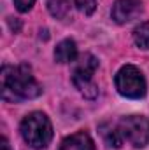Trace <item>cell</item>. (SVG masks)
Listing matches in <instances>:
<instances>
[{
    "label": "cell",
    "instance_id": "8fae6325",
    "mask_svg": "<svg viewBox=\"0 0 149 150\" xmlns=\"http://www.w3.org/2000/svg\"><path fill=\"white\" fill-rule=\"evenodd\" d=\"M133 42L140 49H149V23H140L133 30Z\"/></svg>",
    "mask_w": 149,
    "mask_h": 150
},
{
    "label": "cell",
    "instance_id": "7a4b0ae2",
    "mask_svg": "<svg viewBox=\"0 0 149 150\" xmlns=\"http://www.w3.org/2000/svg\"><path fill=\"white\" fill-rule=\"evenodd\" d=\"M23 140L32 149H46L53 140V126L46 113L32 112L28 113L19 126Z\"/></svg>",
    "mask_w": 149,
    "mask_h": 150
},
{
    "label": "cell",
    "instance_id": "5bb4252c",
    "mask_svg": "<svg viewBox=\"0 0 149 150\" xmlns=\"http://www.w3.org/2000/svg\"><path fill=\"white\" fill-rule=\"evenodd\" d=\"M0 150H12V149H11V145H9V142H7V138H5V136H2V138H0Z\"/></svg>",
    "mask_w": 149,
    "mask_h": 150
},
{
    "label": "cell",
    "instance_id": "30bf717a",
    "mask_svg": "<svg viewBox=\"0 0 149 150\" xmlns=\"http://www.w3.org/2000/svg\"><path fill=\"white\" fill-rule=\"evenodd\" d=\"M70 5H74L72 0H47V9L51 16H54L56 19L67 18L70 12Z\"/></svg>",
    "mask_w": 149,
    "mask_h": 150
},
{
    "label": "cell",
    "instance_id": "ba28073f",
    "mask_svg": "<svg viewBox=\"0 0 149 150\" xmlns=\"http://www.w3.org/2000/svg\"><path fill=\"white\" fill-rule=\"evenodd\" d=\"M77 58V45L72 38H65L54 47V59L58 63H74Z\"/></svg>",
    "mask_w": 149,
    "mask_h": 150
},
{
    "label": "cell",
    "instance_id": "6da1fadb",
    "mask_svg": "<svg viewBox=\"0 0 149 150\" xmlns=\"http://www.w3.org/2000/svg\"><path fill=\"white\" fill-rule=\"evenodd\" d=\"M2 80V98L11 103H18L23 100H34L42 94V86L32 74L28 65H5L0 74Z\"/></svg>",
    "mask_w": 149,
    "mask_h": 150
},
{
    "label": "cell",
    "instance_id": "5b68a950",
    "mask_svg": "<svg viewBox=\"0 0 149 150\" xmlns=\"http://www.w3.org/2000/svg\"><path fill=\"white\" fill-rule=\"evenodd\" d=\"M123 140L135 149H142L149 143V119L142 115H128L117 122Z\"/></svg>",
    "mask_w": 149,
    "mask_h": 150
},
{
    "label": "cell",
    "instance_id": "8992f818",
    "mask_svg": "<svg viewBox=\"0 0 149 150\" xmlns=\"http://www.w3.org/2000/svg\"><path fill=\"white\" fill-rule=\"evenodd\" d=\"M142 9H144L142 0H116L112 5L111 16L114 23L125 25V23H130L135 18H139Z\"/></svg>",
    "mask_w": 149,
    "mask_h": 150
},
{
    "label": "cell",
    "instance_id": "3957f363",
    "mask_svg": "<svg viewBox=\"0 0 149 150\" xmlns=\"http://www.w3.org/2000/svg\"><path fill=\"white\" fill-rule=\"evenodd\" d=\"M74 70H72V82L79 89V93L88 98V100H95L98 96V86L93 82V75L98 68V59L90 54L84 52L81 54L74 61Z\"/></svg>",
    "mask_w": 149,
    "mask_h": 150
},
{
    "label": "cell",
    "instance_id": "277c9868",
    "mask_svg": "<svg viewBox=\"0 0 149 150\" xmlns=\"http://www.w3.org/2000/svg\"><path fill=\"white\" fill-rule=\"evenodd\" d=\"M114 84H116L117 93L125 98H130V100H140L146 96V91H148V84H146L144 75L133 65L121 67L114 77Z\"/></svg>",
    "mask_w": 149,
    "mask_h": 150
},
{
    "label": "cell",
    "instance_id": "52a82bcc",
    "mask_svg": "<svg viewBox=\"0 0 149 150\" xmlns=\"http://www.w3.org/2000/svg\"><path fill=\"white\" fill-rule=\"evenodd\" d=\"M60 150H95V143L88 133L77 131L62 142Z\"/></svg>",
    "mask_w": 149,
    "mask_h": 150
},
{
    "label": "cell",
    "instance_id": "4fadbf2b",
    "mask_svg": "<svg viewBox=\"0 0 149 150\" xmlns=\"http://www.w3.org/2000/svg\"><path fill=\"white\" fill-rule=\"evenodd\" d=\"M35 0H14V5L19 12H28L32 7H34Z\"/></svg>",
    "mask_w": 149,
    "mask_h": 150
},
{
    "label": "cell",
    "instance_id": "7c38bea8",
    "mask_svg": "<svg viewBox=\"0 0 149 150\" xmlns=\"http://www.w3.org/2000/svg\"><path fill=\"white\" fill-rule=\"evenodd\" d=\"M72 4L75 5L77 11H81L86 16L93 14V11L97 9V0H72Z\"/></svg>",
    "mask_w": 149,
    "mask_h": 150
},
{
    "label": "cell",
    "instance_id": "9c48e42d",
    "mask_svg": "<svg viewBox=\"0 0 149 150\" xmlns=\"http://www.w3.org/2000/svg\"><path fill=\"white\" fill-rule=\"evenodd\" d=\"M100 134H102V138H104V142L112 147V149H119L121 145H123V136H121V131H119V127H117V124H112V122H104V124H100Z\"/></svg>",
    "mask_w": 149,
    "mask_h": 150
}]
</instances>
